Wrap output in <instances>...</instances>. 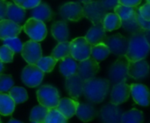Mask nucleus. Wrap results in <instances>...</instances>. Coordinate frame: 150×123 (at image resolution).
<instances>
[{"mask_svg":"<svg viewBox=\"0 0 150 123\" xmlns=\"http://www.w3.org/2000/svg\"><path fill=\"white\" fill-rule=\"evenodd\" d=\"M110 86L111 84L107 79L91 78L84 81L83 95L88 101L99 104L106 98Z\"/></svg>","mask_w":150,"mask_h":123,"instance_id":"f257e3e1","label":"nucleus"},{"mask_svg":"<svg viewBox=\"0 0 150 123\" xmlns=\"http://www.w3.org/2000/svg\"><path fill=\"white\" fill-rule=\"evenodd\" d=\"M150 52V45L147 41L143 31L131 34L128 39V47L126 58L128 60H140L148 57Z\"/></svg>","mask_w":150,"mask_h":123,"instance_id":"f03ea898","label":"nucleus"},{"mask_svg":"<svg viewBox=\"0 0 150 123\" xmlns=\"http://www.w3.org/2000/svg\"><path fill=\"white\" fill-rule=\"evenodd\" d=\"M128 59L126 56L120 57L116 61H114L108 69L107 77L111 85L114 86L116 84L126 82L127 80L128 72Z\"/></svg>","mask_w":150,"mask_h":123,"instance_id":"7ed1b4c3","label":"nucleus"},{"mask_svg":"<svg viewBox=\"0 0 150 123\" xmlns=\"http://www.w3.org/2000/svg\"><path fill=\"white\" fill-rule=\"evenodd\" d=\"M39 103L49 109L55 108L60 101V94L58 90L52 86L44 85L40 87L36 93Z\"/></svg>","mask_w":150,"mask_h":123,"instance_id":"20e7f679","label":"nucleus"},{"mask_svg":"<svg viewBox=\"0 0 150 123\" xmlns=\"http://www.w3.org/2000/svg\"><path fill=\"white\" fill-rule=\"evenodd\" d=\"M23 30L32 40L37 42L44 40L47 34V30L45 23L34 17H31L26 20V22L23 25Z\"/></svg>","mask_w":150,"mask_h":123,"instance_id":"39448f33","label":"nucleus"},{"mask_svg":"<svg viewBox=\"0 0 150 123\" xmlns=\"http://www.w3.org/2000/svg\"><path fill=\"white\" fill-rule=\"evenodd\" d=\"M91 45L85 37H78L70 41V55L76 60L82 61L91 57Z\"/></svg>","mask_w":150,"mask_h":123,"instance_id":"423d86ee","label":"nucleus"},{"mask_svg":"<svg viewBox=\"0 0 150 123\" xmlns=\"http://www.w3.org/2000/svg\"><path fill=\"white\" fill-rule=\"evenodd\" d=\"M45 73L36 65L28 64L21 73V80L28 87L33 88L40 85Z\"/></svg>","mask_w":150,"mask_h":123,"instance_id":"0eeeda50","label":"nucleus"},{"mask_svg":"<svg viewBox=\"0 0 150 123\" xmlns=\"http://www.w3.org/2000/svg\"><path fill=\"white\" fill-rule=\"evenodd\" d=\"M107 13L108 10L104 8L100 0L91 1L83 5L84 17L89 19L93 24L102 23Z\"/></svg>","mask_w":150,"mask_h":123,"instance_id":"6e6552de","label":"nucleus"},{"mask_svg":"<svg viewBox=\"0 0 150 123\" xmlns=\"http://www.w3.org/2000/svg\"><path fill=\"white\" fill-rule=\"evenodd\" d=\"M105 44L108 46L110 52L115 56H125L128 47V39L120 33L113 34L107 37Z\"/></svg>","mask_w":150,"mask_h":123,"instance_id":"1a4fd4ad","label":"nucleus"},{"mask_svg":"<svg viewBox=\"0 0 150 123\" xmlns=\"http://www.w3.org/2000/svg\"><path fill=\"white\" fill-rule=\"evenodd\" d=\"M20 52L25 61L32 65H36L38 60L42 57V48L40 43L32 39L23 44Z\"/></svg>","mask_w":150,"mask_h":123,"instance_id":"9d476101","label":"nucleus"},{"mask_svg":"<svg viewBox=\"0 0 150 123\" xmlns=\"http://www.w3.org/2000/svg\"><path fill=\"white\" fill-rule=\"evenodd\" d=\"M123 111L120 105L112 102L105 105L98 113L99 120L105 123H119L121 121Z\"/></svg>","mask_w":150,"mask_h":123,"instance_id":"9b49d317","label":"nucleus"},{"mask_svg":"<svg viewBox=\"0 0 150 123\" xmlns=\"http://www.w3.org/2000/svg\"><path fill=\"white\" fill-rule=\"evenodd\" d=\"M128 76L134 80H142L149 76L150 66L149 63L144 59L140 60H128L127 67Z\"/></svg>","mask_w":150,"mask_h":123,"instance_id":"f8f14e48","label":"nucleus"},{"mask_svg":"<svg viewBox=\"0 0 150 123\" xmlns=\"http://www.w3.org/2000/svg\"><path fill=\"white\" fill-rule=\"evenodd\" d=\"M60 15L66 20L77 22L84 17L83 6L77 2H69L60 8Z\"/></svg>","mask_w":150,"mask_h":123,"instance_id":"ddd939ff","label":"nucleus"},{"mask_svg":"<svg viewBox=\"0 0 150 123\" xmlns=\"http://www.w3.org/2000/svg\"><path fill=\"white\" fill-rule=\"evenodd\" d=\"M83 86L84 80L77 73L66 78L65 88L72 99L77 100L83 95Z\"/></svg>","mask_w":150,"mask_h":123,"instance_id":"4468645a","label":"nucleus"},{"mask_svg":"<svg viewBox=\"0 0 150 123\" xmlns=\"http://www.w3.org/2000/svg\"><path fill=\"white\" fill-rule=\"evenodd\" d=\"M99 70L98 62L91 57L79 61L77 67V74L85 81L91 78H94Z\"/></svg>","mask_w":150,"mask_h":123,"instance_id":"2eb2a0df","label":"nucleus"},{"mask_svg":"<svg viewBox=\"0 0 150 123\" xmlns=\"http://www.w3.org/2000/svg\"><path fill=\"white\" fill-rule=\"evenodd\" d=\"M131 96L134 102L142 107H148L150 104V92L143 84L134 83L130 86Z\"/></svg>","mask_w":150,"mask_h":123,"instance_id":"dca6fc26","label":"nucleus"},{"mask_svg":"<svg viewBox=\"0 0 150 123\" xmlns=\"http://www.w3.org/2000/svg\"><path fill=\"white\" fill-rule=\"evenodd\" d=\"M131 95L130 86L126 82H121L112 86L111 92V102L113 104L120 105L127 101Z\"/></svg>","mask_w":150,"mask_h":123,"instance_id":"f3484780","label":"nucleus"},{"mask_svg":"<svg viewBox=\"0 0 150 123\" xmlns=\"http://www.w3.org/2000/svg\"><path fill=\"white\" fill-rule=\"evenodd\" d=\"M23 27L9 18L0 20V39L4 40L8 38L18 37Z\"/></svg>","mask_w":150,"mask_h":123,"instance_id":"a211bd4d","label":"nucleus"},{"mask_svg":"<svg viewBox=\"0 0 150 123\" xmlns=\"http://www.w3.org/2000/svg\"><path fill=\"white\" fill-rule=\"evenodd\" d=\"M106 38V31L105 30L102 23L93 24L85 35V38L91 45L105 43Z\"/></svg>","mask_w":150,"mask_h":123,"instance_id":"6ab92c4d","label":"nucleus"},{"mask_svg":"<svg viewBox=\"0 0 150 123\" xmlns=\"http://www.w3.org/2000/svg\"><path fill=\"white\" fill-rule=\"evenodd\" d=\"M78 105H79V102L75 99L62 98V99H60V101H59L58 106L56 107V109L60 113H62L67 119H70L76 115Z\"/></svg>","mask_w":150,"mask_h":123,"instance_id":"aec40b11","label":"nucleus"},{"mask_svg":"<svg viewBox=\"0 0 150 123\" xmlns=\"http://www.w3.org/2000/svg\"><path fill=\"white\" fill-rule=\"evenodd\" d=\"M76 115L82 122H87L92 121L98 115V112L93 106V103L89 101L86 103H79L76 112Z\"/></svg>","mask_w":150,"mask_h":123,"instance_id":"412c9836","label":"nucleus"},{"mask_svg":"<svg viewBox=\"0 0 150 123\" xmlns=\"http://www.w3.org/2000/svg\"><path fill=\"white\" fill-rule=\"evenodd\" d=\"M25 17V9L15 3L7 2L6 18H9L18 24H22Z\"/></svg>","mask_w":150,"mask_h":123,"instance_id":"4be33fe9","label":"nucleus"},{"mask_svg":"<svg viewBox=\"0 0 150 123\" xmlns=\"http://www.w3.org/2000/svg\"><path fill=\"white\" fill-rule=\"evenodd\" d=\"M51 34L58 42L67 41L69 37V29L65 21H56L51 26Z\"/></svg>","mask_w":150,"mask_h":123,"instance_id":"5701e85b","label":"nucleus"},{"mask_svg":"<svg viewBox=\"0 0 150 123\" xmlns=\"http://www.w3.org/2000/svg\"><path fill=\"white\" fill-rule=\"evenodd\" d=\"M77 67L78 64L71 55L62 59L59 65L61 73L66 78L77 73Z\"/></svg>","mask_w":150,"mask_h":123,"instance_id":"b1692460","label":"nucleus"},{"mask_svg":"<svg viewBox=\"0 0 150 123\" xmlns=\"http://www.w3.org/2000/svg\"><path fill=\"white\" fill-rule=\"evenodd\" d=\"M31 16H32V17L41 20L45 23V22H48L52 19L53 11H52L51 8L47 3H40L36 7L32 9Z\"/></svg>","mask_w":150,"mask_h":123,"instance_id":"393cba45","label":"nucleus"},{"mask_svg":"<svg viewBox=\"0 0 150 123\" xmlns=\"http://www.w3.org/2000/svg\"><path fill=\"white\" fill-rule=\"evenodd\" d=\"M16 104L9 94L0 93V115L3 116L11 115L15 110Z\"/></svg>","mask_w":150,"mask_h":123,"instance_id":"a878e982","label":"nucleus"},{"mask_svg":"<svg viewBox=\"0 0 150 123\" xmlns=\"http://www.w3.org/2000/svg\"><path fill=\"white\" fill-rule=\"evenodd\" d=\"M102 24L106 31H112L118 30L121 27L122 20L115 12H113V13L108 12L105 15Z\"/></svg>","mask_w":150,"mask_h":123,"instance_id":"bb28decb","label":"nucleus"},{"mask_svg":"<svg viewBox=\"0 0 150 123\" xmlns=\"http://www.w3.org/2000/svg\"><path fill=\"white\" fill-rule=\"evenodd\" d=\"M110 54H111L110 50L105 43H100L91 45V57L98 62H101L106 59Z\"/></svg>","mask_w":150,"mask_h":123,"instance_id":"cd10ccee","label":"nucleus"},{"mask_svg":"<svg viewBox=\"0 0 150 123\" xmlns=\"http://www.w3.org/2000/svg\"><path fill=\"white\" fill-rule=\"evenodd\" d=\"M144 122V114L136 108H132L122 114V123H142Z\"/></svg>","mask_w":150,"mask_h":123,"instance_id":"c85d7f7f","label":"nucleus"},{"mask_svg":"<svg viewBox=\"0 0 150 123\" xmlns=\"http://www.w3.org/2000/svg\"><path fill=\"white\" fill-rule=\"evenodd\" d=\"M70 55V42L63 41V42H59V44L54 48L51 56L55 59L57 61L61 60L68 56Z\"/></svg>","mask_w":150,"mask_h":123,"instance_id":"c756f323","label":"nucleus"},{"mask_svg":"<svg viewBox=\"0 0 150 123\" xmlns=\"http://www.w3.org/2000/svg\"><path fill=\"white\" fill-rule=\"evenodd\" d=\"M139 8L137 7H131V6H127V5H123L119 3L115 8H114V12L121 18L122 21L127 20L131 17H133L134 16L136 15L137 11H138Z\"/></svg>","mask_w":150,"mask_h":123,"instance_id":"7c9ffc66","label":"nucleus"},{"mask_svg":"<svg viewBox=\"0 0 150 123\" xmlns=\"http://www.w3.org/2000/svg\"><path fill=\"white\" fill-rule=\"evenodd\" d=\"M48 111H49V108L40 104L38 106H35L30 113V117H29L30 122L36 123H44Z\"/></svg>","mask_w":150,"mask_h":123,"instance_id":"2f4dec72","label":"nucleus"},{"mask_svg":"<svg viewBox=\"0 0 150 123\" xmlns=\"http://www.w3.org/2000/svg\"><path fill=\"white\" fill-rule=\"evenodd\" d=\"M9 95L12 98L15 104L24 103L28 100V94L26 90L21 87H12L9 91Z\"/></svg>","mask_w":150,"mask_h":123,"instance_id":"473e14b6","label":"nucleus"},{"mask_svg":"<svg viewBox=\"0 0 150 123\" xmlns=\"http://www.w3.org/2000/svg\"><path fill=\"white\" fill-rule=\"evenodd\" d=\"M56 63L57 60L55 59H54L52 56H47V57H41L36 63V66L39 68H40L44 73H50L54 68Z\"/></svg>","mask_w":150,"mask_h":123,"instance_id":"72a5a7b5","label":"nucleus"},{"mask_svg":"<svg viewBox=\"0 0 150 123\" xmlns=\"http://www.w3.org/2000/svg\"><path fill=\"white\" fill-rule=\"evenodd\" d=\"M67 122L68 119L62 113H60L56 108L49 109L45 120L46 123H66Z\"/></svg>","mask_w":150,"mask_h":123,"instance_id":"f704fd0d","label":"nucleus"},{"mask_svg":"<svg viewBox=\"0 0 150 123\" xmlns=\"http://www.w3.org/2000/svg\"><path fill=\"white\" fill-rule=\"evenodd\" d=\"M121 27H123V29L126 31H127L128 33H130V34H133V33H135V32H138V31H142V28L140 27L138 22H137L136 15L134 16L133 17L127 19V20L122 21Z\"/></svg>","mask_w":150,"mask_h":123,"instance_id":"c9c22d12","label":"nucleus"},{"mask_svg":"<svg viewBox=\"0 0 150 123\" xmlns=\"http://www.w3.org/2000/svg\"><path fill=\"white\" fill-rule=\"evenodd\" d=\"M14 86L13 79L9 74L0 73V93H8Z\"/></svg>","mask_w":150,"mask_h":123,"instance_id":"e433bc0d","label":"nucleus"},{"mask_svg":"<svg viewBox=\"0 0 150 123\" xmlns=\"http://www.w3.org/2000/svg\"><path fill=\"white\" fill-rule=\"evenodd\" d=\"M3 41H4V45H5L8 47H10L15 53L21 52L22 46H23V43L21 42V40L18 37L8 38L4 39Z\"/></svg>","mask_w":150,"mask_h":123,"instance_id":"4c0bfd02","label":"nucleus"},{"mask_svg":"<svg viewBox=\"0 0 150 123\" xmlns=\"http://www.w3.org/2000/svg\"><path fill=\"white\" fill-rule=\"evenodd\" d=\"M15 52L7 45L0 46V60L4 63H11L13 60Z\"/></svg>","mask_w":150,"mask_h":123,"instance_id":"58836bf2","label":"nucleus"},{"mask_svg":"<svg viewBox=\"0 0 150 123\" xmlns=\"http://www.w3.org/2000/svg\"><path fill=\"white\" fill-rule=\"evenodd\" d=\"M13 3L23 7L25 10H32L41 3V0H12Z\"/></svg>","mask_w":150,"mask_h":123,"instance_id":"ea45409f","label":"nucleus"},{"mask_svg":"<svg viewBox=\"0 0 150 123\" xmlns=\"http://www.w3.org/2000/svg\"><path fill=\"white\" fill-rule=\"evenodd\" d=\"M136 18H137V22L142 31L150 30V20H146L145 18H143L139 13V10L136 14Z\"/></svg>","mask_w":150,"mask_h":123,"instance_id":"a19ab883","label":"nucleus"},{"mask_svg":"<svg viewBox=\"0 0 150 123\" xmlns=\"http://www.w3.org/2000/svg\"><path fill=\"white\" fill-rule=\"evenodd\" d=\"M140 15L146 20H150V3H146L139 8Z\"/></svg>","mask_w":150,"mask_h":123,"instance_id":"79ce46f5","label":"nucleus"},{"mask_svg":"<svg viewBox=\"0 0 150 123\" xmlns=\"http://www.w3.org/2000/svg\"><path fill=\"white\" fill-rule=\"evenodd\" d=\"M102 5L106 10H114V8L120 3L119 0H100Z\"/></svg>","mask_w":150,"mask_h":123,"instance_id":"37998d69","label":"nucleus"},{"mask_svg":"<svg viewBox=\"0 0 150 123\" xmlns=\"http://www.w3.org/2000/svg\"><path fill=\"white\" fill-rule=\"evenodd\" d=\"M142 0H119V3L123 5L131 6V7H137L141 4Z\"/></svg>","mask_w":150,"mask_h":123,"instance_id":"c03bdc74","label":"nucleus"},{"mask_svg":"<svg viewBox=\"0 0 150 123\" xmlns=\"http://www.w3.org/2000/svg\"><path fill=\"white\" fill-rule=\"evenodd\" d=\"M6 11H7V1L0 0V20L6 18Z\"/></svg>","mask_w":150,"mask_h":123,"instance_id":"a18cd8bd","label":"nucleus"},{"mask_svg":"<svg viewBox=\"0 0 150 123\" xmlns=\"http://www.w3.org/2000/svg\"><path fill=\"white\" fill-rule=\"evenodd\" d=\"M143 33L145 35V38L147 39V41L149 42L150 45V30H147V31H143Z\"/></svg>","mask_w":150,"mask_h":123,"instance_id":"49530a36","label":"nucleus"},{"mask_svg":"<svg viewBox=\"0 0 150 123\" xmlns=\"http://www.w3.org/2000/svg\"><path fill=\"white\" fill-rule=\"evenodd\" d=\"M4 62H2L1 60H0V73L4 71Z\"/></svg>","mask_w":150,"mask_h":123,"instance_id":"de8ad7c7","label":"nucleus"},{"mask_svg":"<svg viewBox=\"0 0 150 123\" xmlns=\"http://www.w3.org/2000/svg\"><path fill=\"white\" fill-rule=\"evenodd\" d=\"M12 122L22 123L21 122H19V121H18V120H15V119H11V120H10V121H9V123H12Z\"/></svg>","mask_w":150,"mask_h":123,"instance_id":"09e8293b","label":"nucleus"},{"mask_svg":"<svg viewBox=\"0 0 150 123\" xmlns=\"http://www.w3.org/2000/svg\"><path fill=\"white\" fill-rule=\"evenodd\" d=\"M81 3H83V4L84 3H90V2H91V1H93V0H79Z\"/></svg>","mask_w":150,"mask_h":123,"instance_id":"8fccbe9b","label":"nucleus"},{"mask_svg":"<svg viewBox=\"0 0 150 123\" xmlns=\"http://www.w3.org/2000/svg\"><path fill=\"white\" fill-rule=\"evenodd\" d=\"M147 2H149V3H150V0H146Z\"/></svg>","mask_w":150,"mask_h":123,"instance_id":"3c124183","label":"nucleus"},{"mask_svg":"<svg viewBox=\"0 0 150 123\" xmlns=\"http://www.w3.org/2000/svg\"><path fill=\"white\" fill-rule=\"evenodd\" d=\"M1 122H2V121H1V118H0V123H1Z\"/></svg>","mask_w":150,"mask_h":123,"instance_id":"603ef678","label":"nucleus"}]
</instances>
